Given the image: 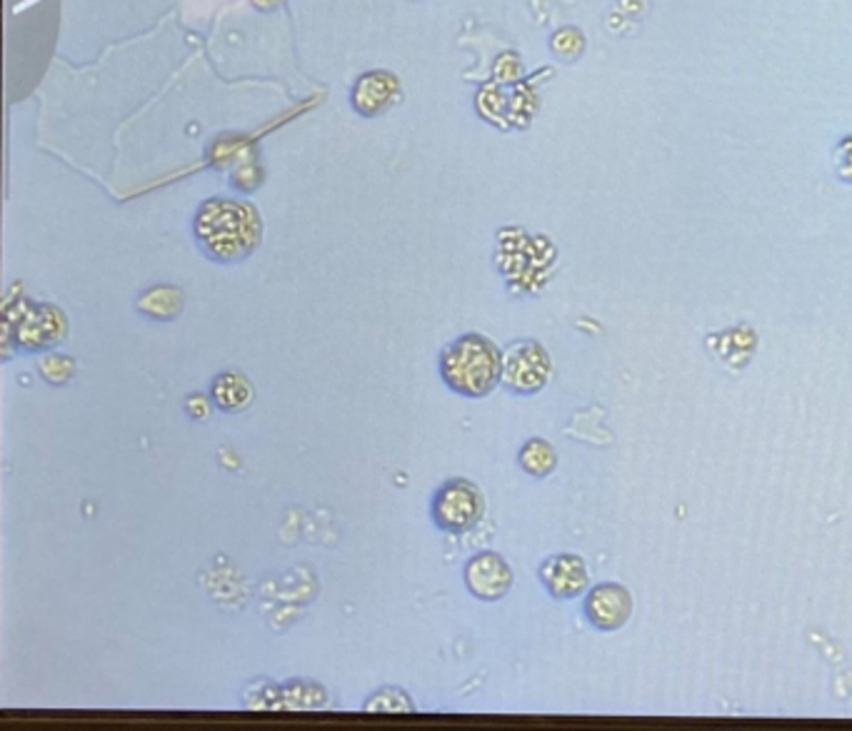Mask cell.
Returning <instances> with one entry per match:
<instances>
[{
	"label": "cell",
	"mask_w": 852,
	"mask_h": 731,
	"mask_svg": "<svg viewBox=\"0 0 852 731\" xmlns=\"http://www.w3.org/2000/svg\"><path fill=\"white\" fill-rule=\"evenodd\" d=\"M195 237L210 260L241 263L261 245L263 218L255 205L235 198H210L195 212Z\"/></svg>",
	"instance_id": "6da1fadb"
},
{
	"label": "cell",
	"mask_w": 852,
	"mask_h": 731,
	"mask_svg": "<svg viewBox=\"0 0 852 731\" xmlns=\"http://www.w3.org/2000/svg\"><path fill=\"white\" fill-rule=\"evenodd\" d=\"M440 378L458 395L477 399L503 382V352L483 335H463L440 355Z\"/></svg>",
	"instance_id": "7a4b0ae2"
},
{
	"label": "cell",
	"mask_w": 852,
	"mask_h": 731,
	"mask_svg": "<svg viewBox=\"0 0 852 731\" xmlns=\"http://www.w3.org/2000/svg\"><path fill=\"white\" fill-rule=\"evenodd\" d=\"M483 514V492L468 479H448L433 497V522L446 532L473 530Z\"/></svg>",
	"instance_id": "3957f363"
},
{
	"label": "cell",
	"mask_w": 852,
	"mask_h": 731,
	"mask_svg": "<svg viewBox=\"0 0 852 731\" xmlns=\"http://www.w3.org/2000/svg\"><path fill=\"white\" fill-rule=\"evenodd\" d=\"M550 358L536 340H515L503 350V385L518 395H536L550 380Z\"/></svg>",
	"instance_id": "277c9868"
},
{
	"label": "cell",
	"mask_w": 852,
	"mask_h": 731,
	"mask_svg": "<svg viewBox=\"0 0 852 731\" xmlns=\"http://www.w3.org/2000/svg\"><path fill=\"white\" fill-rule=\"evenodd\" d=\"M465 584L483 602H498L513 584V569L498 552H481L465 565Z\"/></svg>",
	"instance_id": "5b68a950"
},
{
	"label": "cell",
	"mask_w": 852,
	"mask_h": 731,
	"mask_svg": "<svg viewBox=\"0 0 852 731\" xmlns=\"http://www.w3.org/2000/svg\"><path fill=\"white\" fill-rule=\"evenodd\" d=\"M68 333V320L64 312L53 305H35L28 315H23L18 325V345L28 352L48 350L58 345Z\"/></svg>",
	"instance_id": "8992f818"
},
{
	"label": "cell",
	"mask_w": 852,
	"mask_h": 731,
	"mask_svg": "<svg viewBox=\"0 0 852 731\" xmlns=\"http://www.w3.org/2000/svg\"><path fill=\"white\" fill-rule=\"evenodd\" d=\"M585 614L602 631L620 629L633 614V596L620 584H600L585 600Z\"/></svg>",
	"instance_id": "52a82bcc"
},
{
	"label": "cell",
	"mask_w": 852,
	"mask_h": 731,
	"mask_svg": "<svg viewBox=\"0 0 852 731\" xmlns=\"http://www.w3.org/2000/svg\"><path fill=\"white\" fill-rule=\"evenodd\" d=\"M540 579L555 600H575L588 587V567L578 555H555L543 561Z\"/></svg>",
	"instance_id": "ba28073f"
},
{
	"label": "cell",
	"mask_w": 852,
	"mask_h": 731,
	"mask_svg": "<svg viewBox=\"0 0 852 731\" xmlns=\"http://www.w3.org/2000/svg\"><path fill=\"white\" fill-rule=\"evenodd\" d=\"M401 95V85H398L395 76L383 73V70H372V73L362 76L353 88V108L366 118L383 113L390 108Z\"/></svg>",
	"instance_id": "9c48e42d"
},
{
	"label": "cell",
	"mask_w": 852,
	"mask_h": 731,
	"mask_svg": "<svg viewBox=\"0 0 852 731\" xmlns=\"http://www.w3.org/2000/svg\"><path fill=\"white\" fill-rule=\"evenodd\" d=\"M210 399L223 413H241L253 403V387L243 372H220L210 385Z\"/></svg>",
	"instance_id": "30bf717a"
},
{
	"label": "cell",
	"mask_w": 852,
	"mask_h": 731,
	"mask_svg": "<svg viewBox=\"0 0 852 731\" xmlns=\"http://www.w3.org/2000/svg\"><path fill=\"white\" fill-rule=\"evenodd\" d=\"M518 460H520V467L526 469L530 477H538V479L548 477L557 465V454L553 450V444L545 440H538V437H532V440L522 444Z\"/></svg>",
	"instance_id": "8fae6325"
},
{
	"label": "cell",
	"mask_w": 852,
	"mask_h": 731,
	"mask_svg": "<svg viewBox=\"0 0 852 731\" xmlns=\"http://www.w3.org/2000/svg\"><path fill=\"white\" fill-rule=\"evenodd\" d=\"M138 310L153 320H173L183 310V292L175 288H153L140 298Z\"/></svg>",
	"instance_id": "7c38bea8"
},
{
	"label": "cell",
	"mask_w": 852,
	"mask_h": 731,
	"mask_svg": "<svg viewBox=\"0 0 852 731\" xmlns=\"http://www.w3.org/2000/svg\"><path fill=\"white\" fill-rule=\"evenodd\" d=\"M366 711H393V715H401V711H415V704L401 689H380L366 701Z\"/></svg>",
	"instance_id": "4fadbf2b"
},
{
	"label": "cell",
	"mask_w": 852,
	"mask_h": 731,
	"mask_svg": "<svg viewBox=\"0 0 852 731\" xmlns=\"http://www.w3.org/2000/svg\"><path fill=\"white\" fill-rule=\"evenodd\" d=\"M38 372L46 378L50 385H66V382L76 374V362L68 355H46L38 362Z\"/></svg>",
	"instance_id": "5bb4252c"
},
{
	"label": "cell",
	"mask_w": 852,
	"mask_h": 731,
	"mask_svg": "<svg viewBox=\"0 0 852 731\" xmlns=\"http://www.w3.org/2000/svg\"><path fill=\"white\" fill-rule=\"evenodd\" d=\"M836 171L845 183H852V136L842 138L836 148Z\"/></svg>",
	"instance_id": "9a60e30c"
},
{
	"label": "cell",
	"mask_w": 852,
	"mask_h": 731,
	"mask_svg": "<svg viewBox=\"0 0 852 731\" xmlns=\"http://www.w3.org/2000/svg\"><path fill=\"white\" fill-rule=\"evenodd\" d=\"M188 413L195 417V420H206V417H208V405H206V399L198 397V395L191 397V399H188Z\"/></svg>",
	"instance_id": "2e32d148"
},
{
	"label": "cell",
	"mask_w": 852,
	"mask_h": 731,
	"mask_svg": "<svg viewBox=\"0 0 852 731\" xmlns=\"http://www.w3.org/2000/svg\"><path fill=\"white\" fill-rule=\"evenodd\" d=\"M255 8H261V11H273V8L280 5V0H253Z\"/></svg>",
	"instance_id": "e0dca14e"
}]
</instances>
